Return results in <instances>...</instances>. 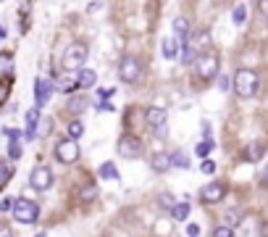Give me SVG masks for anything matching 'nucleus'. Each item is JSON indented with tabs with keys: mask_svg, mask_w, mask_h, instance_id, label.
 <instances>
[{
	"mask_svg": "<svg viewBox=\"0 0 268 237\" xmlns=\"http://www.w3.org/2000/svg\"><path fill=\"white\" fill-rule=\"evenodd\" d=\"M97 108H100V111H116V108H113V106H110V103H108V100H106V103H100V106H97Z\"/></svg>",
	"mask_w": 268,
	"mask_h": 237,
	"instance_id": "nucleus-42",
	"label": "nucleus"
},
{
	"mask_svg": "<svg viewBox=\"0 0 268 237\" xmlns=\"http://www.w3.org/2000/svg\"><path fill=\"white\" fill-rule=\"evenodd\" d=\"M11 214H14V219L18 224H35L40 219V206H37L35 201H29V198H16Z\"/></svg>",
	"mask_w": 268,
	"mask_h": 237,
	"instance_id": "nucleus-2",
	"label": "nucleus"
},
{
	"mask_svg": "<svg viewBox=\"0 0 268 237\" xmlns=\"http://www.w3.org/2000/svg\"><path fill=\"white\" fill-rule=\"evenodd\" d=\"M200 171H202V174H213V171H215V164L211 161V158H205V161H202V166H200Z\"/></svg>",
	"mask_w": 268,
	"mask_h": 237,
	"instance_id": "nucleus-32",
	"label": "nucleus"
},
{
	"mask_svg": "<svg viewBox=\"0 0 268 237\" xmlns=\"http://www.w3.org/2000/svg\"><path fill=\"white\" fill-rule=\"evenodd\" d=\"M5 137H8V140H18V132L16 129H5Z\"/></svg>",
	"mask_w": 268,
	"mask_h": 237,
	"instance_id": "nucleus-41",
	"label": "nucleus"
},
{
	"mask_svg": "<svg viewBox=\"0 0 268 237\" xmlns=\"http://www.w3.org/2000/svg\"><path fill=\"white\" fill-rule=\"evenodd\" d=\"M234 92H237V98L242 100H247V98H252L255 92H258V85H260V79H258V72L255 69H239L237 74H234Z\"/></svg>",
	"mask_w": 268,
	"mask_h": 237,
	"instance_id": "nucleus-1",
	"label": "nucleus"
},
{
	"mask_svg": "<svg viewBox=\"0 0 268 237\" xmlns=\"http://www.w3.org/2000/svg\"><path fill=\"white\" fill-rule=\"evenodd\" d=\"M8 211H14V201L5 198V201H0V214H8Z\"/></svg>",
	"mask_w": 268,
	"mask_h": 237,
	"instance_id": "nucleus-34",
	"label": "nucleus"
},
{
	"mask_svg": "<svg viewBox=\"0 0 268 237\" xmlns=\"http://www.w3.org/2000/svg\"><path fill=\"white\" fill-rule=\"evenodd\" d=\"M218 87L226 92V90H229V87H234V85H229V76H221V79H218Z\"/></svg>",
	"mask_w": 268,
	"mask_h": 237,
	"instance_id": "nucleus-38",
	"label": "nucleus"
},
{
	"mask_svg": "<svg viewBox=\"0 0 268 237\" xmlns=\"http://www.w3.org/2000/svg\"><path fill=\"white\" fill-rule=\"evenodd\" d=\"M87 45L84 42H71L66 50H63V69L66 72H79L82 63L87 61Z\"/></svg>",
	"mask_w": 268,
	"mask_h": 237,
	"instance_id": "nucleus-3",
	"label": "nucleus"
},
{
	"mask_svg": "<svg viewBox=\"0 0 268 237\" xmlns=\"http://www.w3.org/2000/svg\"><path fill=\"white\" fill-rule=\"evenodd\" d=\"M8 95H11V82H5V79H0V106L8 100Z\"/></svg>",
	"mask_w": 268,
	"mask_h": 237,
	"instance_id": "nucleus-30",
	"label": "nucleus"
},
{
	"mask_svg": "<svg viewBox=\"0 0 268 237\" xmlns=\"http://www.w3.org/2000/svg\"><path fill=\"white\" fill-rule=\"evenodd\" d=\"M150 166H153V171H166V169H171V156H168L166 150H158L153 158H150Z\"/></svg>",
	"mask_w": 268,
	"mask_h": 237,
	"instance_id": "nucleus-12",
	"label": "nucleus"
},
{
	"mask_svg": "<svg viewBox=\"0 0 268 237\" xmlns=\"http://www.w3.org/2000/svg\"><path fill=\"white\" fill-rule=\"evenodd\" d=\"M200 235V227H197V224H189V227H187V237H197Z\"/></svg>",
	"mask_w": 268,
	"mask_h": 237,
	"instance_id": "nucleus-37",
	"label": "nucleus"
},
{
	"mask_svg": "<svg viewBox=\"0 0 268 237\" xmlns=\"http://www.w3.org/2000/svg\"><path fill=\"white\" fill-rule=\"evenodd\" d=\"M192 48L197 50V55L208 53V48H211V35H208L205 29H200L197 35H195V40H192Z\"/></svg>",
	"mask_w": 268,
	"mask_h": 237,
	"instance_id": "nucleus-15",
	"label": "nucleus"
},
{
	"mask_svg": "<svg viewBox=\"0 0 268 237\" xmlns=\"http://www.w3.org/2000/svg\"><path fill=\"white\" fill-rule=\"evenodd\" d=\"M161 53H163V58H176V40H163Z\"/></svg>",
	"mask_w": 268,
	"mask_h": 237,
	"instance_id": "nucleus-24",
	"label": "nucleus"
},
{
	"mask_svg": "<svg viewBox=\"0 0 268 237\" xmlns=\"http://www.w3.org/2000/svg\"><path fill=\"white\" fill-rule=\"evenodd\" d=\"M58 87H61V92H71V90H76V87H79V82H76V74H69Z\"/></svg>",
	"mask_w": 268,
	"mask_h": 237,
	"instance_id": "nucleus-26",
	"label": "nucleus"
},
{
	"mask_svg": "<svg viewBox=\"0 0 268 237\" xmlns=\"http://www.w3.org/2000/svg\"><path fill=\"white\" fill-rule=\"evenodd\" d=\"M97 177L100 179H119V171H116V164L113 161H106L97 169Z\"/></svg>",
	"mask_w": 268,
	"mask_h": 237,
	"instance_id": "nucleus-18",
	"label": "nucleus"
},
{
	"mask_svg": "<svg viewBox=\"0 0 268 237\" xmlns=\"http://www.w3.org/2000/svg\"><path fill=\"white\" fill-rule=\"evenodd\" d=\"M258 11L263 18H268V0H258Z\"/></svg>",
	"mask_w": 268,
	"mask_h": 237,
	"instance_id": "nucleus-36",
	"label": "nucleus"
},
{
	"mask_svg": "<svg viewBox=\"0 0 268 237\" xmlns=\"http://www.w3.org/2000/svg\"><path fill=\"white\" fill-rule=\"evenodd\" d=\"M95 198H97V187H95V184H87V187L79 190V201L82 203H89V201H95Z\"/></svg>",
	"mask_w": 268,
	"mask_h": 237,
	"instance_id": "nucleus-23",
	"label": "nucleus"
},
{
	"mask_svg": "<svg viewBox=\"0 0 268 237\" xmlns=\"http://www.w3.org/2000/svg\"><path fill=\"white\" fill-rule=\"evenodd\" d=\"M37 121H40V108L35 106L27 113V132H24V134H27V140H35L37 137Z\"/></svg>",
	"mask_w": 268,
	"mask_h": 237,
	"instance_id": "nucleus-14",
	"label": "nucleus"
},
{
	"mask_svg": "<svg viewBox=\"0 0 268 237\" xmlns=\"http://www.w3.org/2000/svg\"><path fill=\"white\" fill-rule=\"evenodd\" d=\"M166 119H168V113H166V108H161V106H150L147 111H145V121L150 127H163L166 124Z\"/></svg>",
	"mask_w": 268,
	"mask_h": 237,
	"instance_id": "nucleus-11",
	"label": "nucleus"
},
{
	"mask_svg": "<svg viewBox=\"0 0 268 237\" xmlns=\"http://www.w3.org/2000/svg\"><path fill=\"white\" fill-rule=\"evenodd\" d=\"M155 134H158V137H163V134H168V129H166V124H163V127H155V129H153Z\"/></svg>",
	"mask_w": 268,
	"mask_h": 237,
	"instance_id": "nucleus-40",
	"label": "nucleus"
},
{
	"mask_svg": "<svg viewBox=\"0 0 268 237\" xmlns=\"http://www.w3.org/2000/svg\"><path fill=\"white\" fill-rule=\"evenodd\" d=\"M245 18H247V5L245 3H237V5H234V11H232V21L237 24V27H242V24H245Z\"/></svg>",
	"mask_w": 268,
	"mask_h": 237,
	"instance_id": "nucleus-19",
	"label": "nucleus"
},
{
	"mask_svg": "<svg viewBox=\"0 0 268 237\" xmlns=\"http://www.w3.org/2000/svg\"><path fill=\"white\" fill-rule=\"evenodd\" d=\"M8 156H11V161H18V158H21V145H18V140H11Z\"/></svg>",
	"mask_w": 268,
	"mask_h": 237,
	"instance_id": "nucleus-29",
	"label": "nucleus"
},
{
	"mask_svg": "<svg viewBox=\"0 0 268 237\" xmlns=\"http://www.w3.org/2000/svg\"><path fill=\"white\" fill-rule=\"evenodd\" d=\"M0 237H14V232H11L8 227H3V224H0Z\"/></svg>",
	"mask_w": 268,
	"mask_h": 237,
	"instance_id": "nucleus-39",
	"label": "nucleus"
},
{
	"mask_svg": "<svg viewBox=\"0 0 268 237\" xmlns=\"http://www.w3.org/2000/svg\"><path fill=\"white\" fill-rule=\"evenodd\" d=\"M213 237H234V229L226 227V224H221V227L213 229Z\"/></svg>",
	"mask_w": 268,
	"mask_h": 237,
	"instance_id": "nucleus-31",
	"label": "nucleus"
},
{
	"mask_svg": "<svg viewBox=\"0 0 268 237\" xmlns=\"http://www.w3.org/2000/svg\"><path fill=\"white\" fill-rule=\"evenodd\" d=\"M50 95H53V82H48V79H37V82H35V100H37V108L48 106Z\"/></svg>",
	"mask_w": 268,
	"mask_h": 237,
	"instance_id": "nucleus-10",
	"label": "nucleus"
},
{
	"mask_svg": "<svg viewBox=\"0 0 268 237\" xmlns=\"http://www.w3.org/2000/svg\"><path fill=\"white\" fill-rule=\"evenodd\" d=\"M119 156L129 158V161H134V158L142 156V140L137 137V134H124L119 140Z\"/></svg>",
	"mask_w": 268,
	"mask_h": 237,
	"instance_id": "nucleus-7",
	"label": "nucleus"
},
{
	"mask_svg": "<svg viewBox=\"0 0 268 237\" xmlns=\"http://www.w3.org/2000/svg\"><path fill=\"white\" fill-rule=\"evenodd\" d=\"M37 237H45V235H37Z\"/></svg>",
	"mask_w": 268,
	"mask_h": 237,
	"instance_id": "nucleus-45",
	"label": "nucleus"
},
{
	"mask_svg": "<svg viewBox=\"0 0 268 237\" xmlns=\"http://www.w3.org/2000/svg\"><path fill=\"white\" fill-rule=\"evenodd\" d=\"M119 76L121 82H126V85H137L142 76V63L134 58V55H124L121 63H119Z\"/></svg>",
	"mask_w": 268,
	"mask_h": 237,
	"instance_id": "nucleus-5",
	"label": "nucleus"
},
{
	"mask_svg": "<svg viewBox=\"0 0 268 237\" xmlns=\"http://www.w3.org/2000/svg\"><path fill=\"white\" fill-rule=\"evenodd\" d=\"M84 108H87V100H71V111H84Z\"/></svg>",
	"mask_w": 268,
	"mask_h": 237,
	"instance_id": "nucleus-35",
	"label": "nucleus"
},
{
	"mask_svg": "<svg viewBox=\"0 0 268 237\" xmlns=\"http://www.w3.org/2000/svg\"><path fill=\"white\" fill-rule=\"evenodd\" d=\"M239 221H242V211H239V208H229L226 214H224V224H226V227L234 229Z\"/></svg>",
	"mask_w": 268,
	"mask_h": 237,
	"instance_id": "nucleus-20",
	"label": "nucleus"
},
{
	"mask_svg": "<svg viewBox=\"0 0 268 237\" xmlns=\"http://www.w3.org/2000/svg\"><path fill=\"white\" fill-rule=\"evenodd\" d=\"M266 153V148H263V143H252L250 148H247V161H260V156Z\"/></svg>",
	"mask_w": 268,
	"mask_h": 237,
	"instance_id": "nucleus-22",
	"label": "nucleus"
},
{
	"mask_svg": "<svg viewBox=\"0 0 268 237\" xmlns=\"http://www.w3.org/2000/svg\"><path fill=\"white\" fill-rule=\"evenodd\" d=\"M11 177H14V169H11L8 161H0V190L5 187V184L11 182Z\"/></svg>",
	"mask_w": 268,
	"mask_h": 237,
	"instance_id": "nucleus-21",
	"label": "nucleus"
},
{
	"mask_svg": "<svg viewBox=\"0 0 268 237\" xmlns=\"http://www.w3.org/2000/svg\"><path fill=\"white\" fill-rule=\"evenodd\" d=\"M224 195H226V190H224V184H221V182L205 184V187H202V193H200V198H202V203H205V206L221 203V201H224Z\"/></svg>",
	"mask_w": 268,
	"mask_h": 237,
	"instance_id": "nucleus-9",
	"label": "nucleus"
},
{
	"mask_svg": "<svg viewBox=\"0 0 268 237\" xmlns=\"http://www.w3.org/2000/svg\"><path fill=\"white\" fill-rule=\"evenodd\" d=\"M260 179H263V184H266V187H268V169L263 171V177H260Z\"/></svg>",
	"mask_w": 268,
	"mask_h": 237,
	"instance_id": "nucleus-43",
	"label": "nucleus"
},
{
	"mask_svg": "<svg viewBox=\"0 0 268 237\" xmlns=\"http://www.w3.org/2000/svg\"><path fill=\"white\" fill-rule=\"evenodd\" d=\"M55 158L61 164H76L79 161V145H76V140H61V143L55 145Z\"/></svg>",
	"mask_w": 268,
	"mask_h": 237,
	"instance_id": "nucleus-6",
	"label": "nucleus"
},
{
	"mask_svg": "<svg viewBox=\"0 0 268 237\" xmlns=\"http://www.w3.org/2000/svg\"><path fill=\"white\" fill-rule=\"evenodd\" d=\"M195 69H197V76L202 82H211L218 76V55L215 53H202L195 61Z\"/></svg>",
	"mask_w": 268,
	"mask_h": 237,
	"instance_id": "nucleus-4",
	"label": "nucleus"
},
{
	"mask_svg": "<svg viewBox=\"0 0 268 237\" xmlns=\"http://www.w3.org/2000/svg\"><path fill=\"white\" fill-rule=\"evenodd\" d=\"M171 166H179V169H189V158L184 156V153H171Z\"/></svg>",
	"mask_w": 268,
	"mask_h": 237,
	"instance_id": "nucleus-27",
	"label": "nucleus"
},
{
	"mask_svg": "<svg viewBox=\"0 0 268 237\" xmlns=\"http://www.w3.org/2000/svg\"><path fill=\"white\" fill-rule=\"evenodd\" d=\"M3 35H5V32H3V27H0V37H3Z\"/></svg>",
	"mask_w": 268,
	"mask_h": 237,
	"instance_id": "nucleus-44",
	"label": "nucleus"
},
{
	"mask_svg": "<svg viewBox=\"0 0 268 237\" xmlns=\"http://www.w3.org/2000/svg\"><path fill=\"white\" fill-rule=\"evenodd\" d=\"M66 132H69V137H71V140H79L82 134H84V124H82V121H71Z\"/></svg>",
	"mask_w": 268,
	"mask_h": 237,
	"instance_id": "nucleus-25",
	"label": "nucleus"
},
{
	"mask_svg": "<svg viewBox=\"0 0 268 237\" xmlns=\"http://www.w3.org/2000/svg\"><path fill=\"white\" fill-rule=\"evenodd\" d=\"M174 32H176V37H179V45L181 42H189V21H187L184 16L174 18Z\"/></svg>",
	"mask_w": 268,
	"mask_h": 237,
	"instance_id": "nucleus-16",
	"label": "nucleus"
},
{
	"mask_svg": "<svg viewBox=\"0 0 268 237\" xmlns=\"http://www.w3.org/2000/svg\"><path fill=\"white\" fill-rule=\"evenodd\" d=\"M76 82H79L82 90H89V87L97 85V74L92 69H79V72H76Z\"/></svg>",
	"mask_w": 268,
	"mask_h": 237,
	"instance_id": "nucleus-13",
	"label": "nucleus"
},
{
	"mask_svg": "<svg viewBox=\"0 0 268 237\" xmlns=\"http://www.w3.org/2000/svg\"><path fill=\"white\" fill-rule=\"evenodd\" d=\"M189 201H181V203H176V206L171 208V219L174 221H187V216H189Z\"/></svg>",
	"mask_w": 268,
	"mask_h": 237,
	"instance_id": "nucleus-17",
	"label": "nucleus"
},
{
	"mask_svg": "<svg viewBox=\"0 0 268 237\" xmlns=\"http://www.w3.org/2000/svg\"><path fill=\"white\" fill-rule=\"evenodd\" d=\"M158 201H161V206H166V208H174V206H176V203H174V198L168 195V193H163V195L158 198Z\"/></svg>",
	"mask_w": 268,
	"mask_h": 237,
	"instance_id": "nucleus-33",
	"label": "nucleus"
},
{
	"mask_svg": "<svg viewBox=\"0 0 268 237\" xmlns=\"http://www.w3.org/2000/svg\"><path fill=\"white\" fill-rule=\"evenodd\" d=\"M29 184H32V190H37V193L50 190V184H53V171H50L48 166H37V169H32Z\"/></svg>",
	"mask_w": 268,
	"mask_h": 237,
	"instance_id": "nucleus-8",
	"label": "nucleus"
},
{
	"mask_svg": "<svg viewBox=\"0 0 268 237\" xmlns=\"http://www.w3.org/2000/svg\"><path fill=\"white\" fill-rule=\"evenodd\" d=\"M211 150H213V140H211V137H205L202 143H197V148H195V153H197V156H202V158H205Z\"/></svg>",
	"mask_w": 268,
	"mask_h": 237,
	"instance_id": "nucleus-28",
	"label": "nucleus"
}]
</instances>
